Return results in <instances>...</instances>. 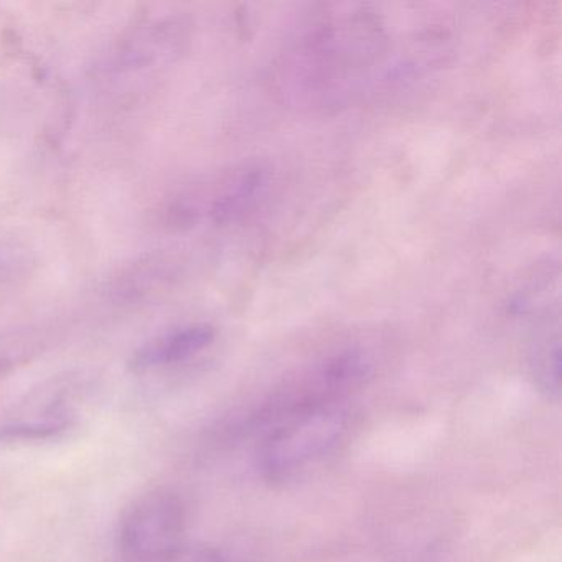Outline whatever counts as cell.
I'll return each mask as SVG.
<instances>
[{"instance_id": "obj_9", "label": "cell", "mask_w": 562, "mask_h": 562, "mask_svg": "<svg viewBox=\"0 0 562 562\" xmlns=\"http://www.w3.org/2000/svg\"><path fill=\"white\" fill-rule=\"evenodd\" d=\"M37 266L34 248L11 233H0V295L24 284Z\"/></svg>"}, {"instance_id": "obj_7", "label": "cell", "mask_w": 562, "mask_h": 562, "mask_svg": "<svg viewBox=\"0 0 562 562\" xmlns=\"http://www.w3.org/2000/svg\"><path fill=\"white\" fill-rule=\"evenodd\" d=\"M268 187V172L261 167L241 170L229 180L209 205V216L216 225H232L245 218Z\"/></svg>"}, {"instance_id": "obj_1", "label": "cell", "mask_w": 562, "mask_h": 562, "mask_svg": "<svg viewBox=\"0 0 562 562\" xmlns=\"http://www.w3.org/2000/svg\"><path fill=\"white\" fill-rule=\"evenodd\" d=\"M386 22L368 9H338L324 15L289 47L279 65V85L294 106H344L381 80L411 71L390 41Z\"/></svg>"}, {"instance_id": "obj_4", "label": "cell", "mask_w": 562, "mask_h": 562, "mask_svg": "<svg viewBox=\"0 0 562 562\" xmlns=\"http://www.w3.org/2000/svg\"><path fill=\"white\" fill-rule=\"evenodd\" d=\"M189 24L177 15L150 19L136 25L116 42L104 58L101 71L108 75L143 74L170 64L182 54L189 41Z\"/></svg>"}, {"instance_id": "obj_2", "label": "cell", "mask_w": 562, "mask_h": 562, "mask_svg": "<svg viewBox=\"0 0 562 562\" xmlns=\"http://www.w3.org/2000/svg\"><path fill=\"white\" fill-rule=\"evenodd\" d=\"M344 401L292 411L269 424L258 453L259 469L271 482H284L321 462L344 439Z\"/></svg>"}, {"instance_id": "obj_11", "label": "cell", "mask_w": 562, "mask_h": 562, "mask_svg": "<svg viewBox=\"0 0 562 562\" xmlns=\"http://www.w3.org/2000/svg\"><path fill=\"white\" fill-rule=\"evenodd\" d=\"M153 562H228L222 552L213 548H202V546H183L179 551L167 558L157 559Z\"/></svg>"}, {"instance_id": "obj_5", "label": "cell", "mask_w": 562, "mask_h": 562, "mask_svg": "<svg viewBox=\"0 0 562 562\" xmlns=\"http://www.w3.org/2000/svg\"><path fill=\"white\" fill-rule=\"evenodd\" d=\"M179 261L169 252H149L117 269L106 282L108 299L117 305L153 302L176 281Z\"/></svg>"}, {"instance_id": "obj_6", "label": "cell", "mask_w": 562, "mask_h": 562, "mask_svg": "<svg viewBox=\"0 0 562 562\" xmlns=\"http://www.w3.org/2000/svg\"><path fill=\"white\" fill-rule=\"evenodd\" d=\"M215 337L216 330L209 324H189L173 328L139 348L131 360V367L136 371H146L183 363L202 353L213 344Z\"/></svg>"}, {"instance_id": "obj_3", "label": "cell", "mask_w": 562, "mask_h": 562, "mask_svg": "<svg viewBox=\"0 0 562 562\" xmlns=\"http://www.w3.org/2000/svg\"><path fill=\"white\" fill-rule=\"evenodd\" d=\"M187 515L170 490H154L133 502L117 528V546L126 562H153L186 546Z\"/></svg>"}, {"instance_id": "obj_10", "label": "cell", "mask_w": 562, "mask_h": 562, "mask_svg": "<svg viewBox=\"0 0 562 562\" xmlns=\"http://www.w3.org/2000/svg\"><path fill=\"white\" fill-rule=\"evenodd\" d=\"M47 341L48 330L42 325L14 328L8 334L0 335V373L41 353Z\"/></svg>"}, {"instance_id": "obj_8", "label": "cell", "mask_w": 562, "mask_h": 562, "mask_svg": "<svg viewBox=\"0 0 562 562\" xmlns=\"http://www.w3.org/2000/svg\"><path fill=\"white\" fill-rule=\"evenodd\" d=\"M559 348V318L542 322L532 338L529 367L536 386L548 400H558L561 393Z\"/></svg>"}]
</instances>
